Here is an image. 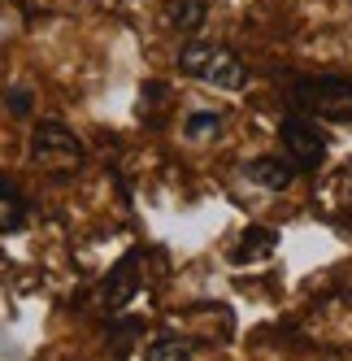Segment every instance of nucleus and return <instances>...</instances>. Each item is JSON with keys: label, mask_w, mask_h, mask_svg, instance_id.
Returning <instances> with one entry per match:
<instances>
[{"label": "nucleus", "mask_w": 352, "mask_h": 361, "mask_svg": "<svg viewBox=\"0 0 352 361\" xmlns=\"http://www.w3.org/2000/svg\"><path fill=\"white\" fill-rule=\"evenodd\" d=\"M179 70L187 74V79H200V83H209L218 92H239L248 83V70H244V61L231 53V48L205 44V39H187L183 44Z\"/></svg>", "instance_id": "f257e3e1"}, {"label": "nucleus", "mask_w": 352, "mask_h": 361, "mask_svg": "<svg viewBox=\"0 0 352 361\" xmlns=\"http://www.w3.org/2000/svg\"><path fill=\"white\" fill-rule=\"evenodd\" d=\"M31 161L44 174H53V178H70V174H79L87 166V152H83L79 135H74L70 126L39 122L35 131H31Z\"/></svg>", "instance_id": "f03ea898"}, {"label": "nucleus", "mask_w": 352, "mask_h": 361, "mask_svg": "<svg viewBox=\"0 0 352 361\" xmlns=\"http://www.w3.org/2000/svg\"><path fill=\"white\" fill-rule=\"evenodd\" d=\"M291 100L300 114L309 118H326V122H352V79H300L291 87Z\"/></svg>", "instance_id": "7ed1b4c3"}, {"label": "nucleus", "mask_w": 352, "mask_h": 361, "mask_svg": "<svg viewBox=\"0 0 352 361\" xmlns=\"http://www.w3.org/2000/svg\"><path fill=\"white\" fill-rule=\"evenodd\" d=\"M279 140H283V152H287V161L300 170V174H313L322 161H326V135L318 131V122L309 114H287L279 122Z\"/></svg>", "instance_id": "20e7f679"}, {"label": "nucleus", "mask_w": 352, "mask_h": 361, "mask_svg": "<svg viewBox=\"0 0 352 361\" xmlns=\"http://www.w3.org/2000/svg\"><path fill=\"white\" fill-rule=\"evenodd\" d=\"M139 252L131 248V252H122L118 257V266L105 274V283H100V305L109 309V314H122L135 296H139Z\"/></svg>", "instance_id": "39448f33"}, {"label": "nucleus", "mask_w": 352, "mask_h": 361, "mask_svg": "<svg viewBox=\"0 0 352 361\" xmlns=\"http://www.w3.org/2000/svg\"><path fill=\"white\" fill-rule=\"evenodd\" d=\"M296 174L300 170L287 157H253V161H244V178H253V183L265 188V192H283Z\"/></svg>", "instance_id": "423d86ee"}, {"label": "nucleus", "mask_w": 352, "mask_h": 361, "mask_svg": "<svg viewBox=\"0 0 352 361\" xmlns=\"http://www.w3.org/2000/svg\"><path fill=\"white\" fill-rule=\"evenodd\" d=\"M27 214H31V204H27V196H22V188L13 183V178L0 174V235H9V231H22Z\"/></svg>", "instance_id": "0eeeda50"}, {"label": "nucleus", "mask_w": 352, "mask_h": 361, "mask_svg": "<svg viewBox=\"0 0 352 361\" xmlns=\"http://www.w3.org/2000/svg\"><path fill=\"white\" fill-rule=\"evenodd\" d=\"M139 335H144V322H139V318H113V322L105 326V344H109V353L127 357V353L135 348Z\"/></svg>", "instance_id": "6e6552de"}, {"label": "nucleus", "mask_w": 352, "mask_h": 361, "mask_svg": "<svg viewBox=\"0 0 352 361\" xmlns=\"http://www.w3.org/2000/svg\"><path fill=\"white\" fill-rule=\"evenodd\" d=\"M165 18L174 31H200V22H205V0H170L165 5Z\"/></svg>", "instance_id": "1a4fd4ad"}, {"label": "nucleus", "mask_w": 352, "mask_h": 361, "mask_svg": "<svg viewBox=\"0 0 352 361\" xmlns=\"http://www.w3.org/2000/svg\"><path fill=\"white\" fill-rule=\"evenodd\" d=\"M144 361H191V344L179 340V335H161V340L148 344Z\"/></svg>", "instance_id": "9d476101"}, {"label": "nucleus", "mask_w": 352, "mask_h": 361, "mask_svg": "<svg viewBox=\"0 0 352 361\" xmlns=\"http://www.w3.org/2000/svg\"><path fill=\"white\" fill-rule=\"evenodd\" d=\"M274 244H279V235H274L270 226H253V231H244V240L235 248V262H253V252H270Z\"/></svg>", "instance_id": "9b49d317"}, {"label": "nucleus", "mask_w": 352, "mask_h": 361, "mask_svg": "<svg viewBox=\"0 0 352 361\" xmlns=\"http://www.w3.org/2000/svg\"><path fill=\"white\" fill-rule=\"evenodd\" d=\"M183 135H187V140H213V135H222V114H209V109L187 114Z\"/></svg>", "instance_id": "f8f14e48"}, {"label": "nucleus", "mask_w": 352, "mask_h": 361, "mask_svg": "<svg viewBox=\"0 0 352 361\" xmlns=\"http://www.w3.org/2000/svg\"><path fill=\"white\" fill-rule=\"evenodd\" d=\"M5 100H9V109H13V114H31V92H27V87H13Z\"/></svg>", "instance_id": "ddd939ff"}]
</instances>
